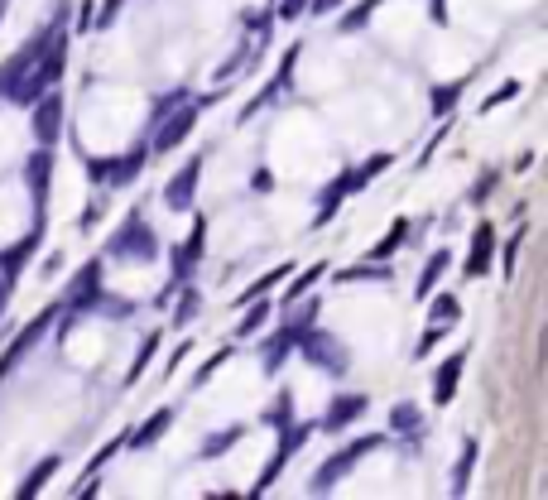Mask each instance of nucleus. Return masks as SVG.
<instances>
[{
	"label": "nucleus",
	"mask_w": 548,
	"mask_h": 500,
	"mask_svg": "<svg viewBox=\"0 0 548 500\" xmlns=\"http://www.w3.org/2000/svg\"><path fill=\"white\" fill-rule=\"evenodd\" d=\"M44 49H49V24H44V30H39L5 67H0V102L30 106L34 96L44 92V87H39V63H44Z\"/></svg>",
	"instance_id": "nucleus-1"
},
{
	"label": "nucleus",
	"mask_w": 548,
	"mask_h": 500,
	"mask_svg": "<svg viewBox=\"0 0 548 500\" xmlns=\"http://www.w3.org/2000/svg\"><path fill=\"white\" fill-rule=\"evenodd\" d=\"M381 169H390V155H371L361 164V169H346V174H337V183H328V192H322V202H318V217H313V231L318 227H328V221L337 217V207H342L351 192H361L365 183H371Z\"/></svg>",
	"instance_id": "nucleus-2"
},
{
	"label": "nucleus",
	"mask_w": 548,
	"mask_h": 500,
	"mask_svg": "<svg viewBox=\"0 0 548 500\" xmlns=\"http://www.w3.org/2000/svg\"><path fill=\"white\" fill-rule=\"evenodd\" d=\"M212 102H217V96H202V102H178L174 111H168V116L154 121V140H149V149H154V155H168V149H178V145L193 135V125H198V116H202V111L212 106Z\"/></svg>",
	"instance_id": "nucleus-3"
},
{
	"label": "nucleus",
	"mask_w": 548,
	"mask_h": 500,
	"mask_svg": "<svg viewBox=\"0 0 548 500\" xmlns=\"http://www.w3.org/2000/svg\"><path fill=\"white\" fill-rule=\"evenodd\" d=\"M375 448H385V438H381V433H365V438H356V442H346L342 452H332L328 462H322V467L313 471V481H308V491H313V496H328L332 486L342 481L346 471H351V467L361 462V457H371Z\"/></svg>",
	"instance_id": "nucleus-4"
},
{
	"label": "nucleus",
	"mask_w": 548,
	"mask_h": 500,
	"mask_svg": "<svg viewBox=\"0 0 548 500\" xmlns=\"http://www.w3.org/2000/svg\"><path fill=\"white\" fill-rule=\"evenodd\" d=\"M106 255L111 260H139V265H149L154 255H159V241H154V231H149V221L139 217V212H130L125 217V227L111 236V246H106Z\"/></svg>",
	"instance_id": "nucleus-5"
},
{
	"label": "nucleus",
	"mask_w": 548,
	"mask_h": 500,
	"mask_svg": "<svg viewBox=\"0 0 548 500\" xmlns=\"http://www.w3.org/2000/svg\"><path fill=\"white\" fill-rule=\"evenodd\" d=\"M313 433H318V424H289V428H284V438H279V448H274V457L265 462V471L256 477V486H250V496H265V491H270V486H274V477H279V471H284V467L293 462V452H299V448H303V442L313 438Z\"/></svg>",
	"instance_id": "nucleus-6"
},
{
	"label": "nucleus",
	"mask_w": 548,
	"mask_h": 500,
	"mask_svg": "<svg viewBox=\"0 0 548 500\" xmlns=\"http://www.w3.org/2000/svg\"><path fill=\"white\" fill-rule=\"evenodd\" d=\"M299 346H303V356L313 361L318 371H328V375H342V371H346V346H342V342H332L328 332L303 327V332H299Z\"/></svg>",
	"instance_id": "nucleus-7"
},
{
	"label": "nucleus",
	"mask_w": 548,
	"mask_h": 500,
	"mask_svg": "<svg viewBox=\"0 0 548 500\" xmlns=\"http://www.w3.org/2000/svg\"><path fill=\"white\" fill-rule=\"evenodd\" d=\"M30 106H34V140L53 145V140H58V130H63V96L49 87V92H39Z\"/></svg>",
	"instance_id": "nucleus-8"
},
{
	"label": "nucleus",
	"mask_w": 548,
	"mask_h": 500,
	"mask_svg": "<svg viewBox=\"0 0 548 500\" xmlns=\"http://www.w3.org/2000/svg\"><path fill=\"white\" fill-rule=\"evenodd\" d=\"M96 183H111V188H125V183H135L139 169H145V149H130L125 159H92L87 164Z\"/></svg>",
	"instance_id": "nucleus-9"
},
{
	"label": "nucleus",
	"mask_w": 548,
	"mask_h": 500,
	"mask_svg": "<svg viewBox=\"0 0 548 500\" xmlns=\"http://www.w3.org/2000/svg\"><path fill=\"white\" fill-rule=\"evenodd\" d=\"M67 308H96L102 303V260H92L87 270H77V280L67 284Z\"/></svg>",
	"instance_id": "nucleus-10"
},
{
	"label": "nucleus",
	"mask_w": 548,
	"mask_h": 500,
	"mask_svg": "<svg viewBox=\"0 0 548 500\" xmlns=\"http://www.w3.org/2000/svg\"><path fill=\"white\" fill-rule=\"evenodd\" d=\"M202 250H207V217H198V221H193L188 241H183V246L174 250V280H188V274L198 270Z\"/></svg>",
	"instance_id": "nucleus-11"
},
{
	"label": "nucleus",
	"mask_w": 548,
	"mask_h": 500,
	"mask_svg": "<svg viewBox=\"0 0 548 500\" xmlns=\"http://www.w3.org/2000/svg\"><path fill=\"white\" fill-rule=\"evenodd\" d=\"M198 174H202V159H188L174 178H168L164 202L174 207V212H188V207H193V188H198Z\"/></svg>",
	"instance_id": "nucleus-12"
},
{
	"label": "nucleus",
	"mask_w": 548,
	"mask_h": 500,
	"mask_svg": "<svg viewBox=\"0 0 548 500\" xmlns=\"http://www.w3.org/2000/svg\"><path fill=\"white\" fill-rule=\"evenodd\" d=\"M24 178H30V192H34V212H44V198H49V178H53V145H39L30 164H24Z\"/></svg>",
	"instance_id": "nucleus-13"
},
{
	"label": "nucleus",
	"mask_w": 548,
	"mask_h": 500,
	"mask_svg": "<svg viewBox=\"0 0 548 500\" xmlns=\"http://www.w3.org/2000/svg\"><path fill=\"white\" fill-rule=\"evenodd\" d=\"M293 63H299V44H293V49L284 53V63H279V73L270 77V87H265V92L256 96V102H250V106L241 111V121H250V116H256L260 106H270L274 96H284V92H289V82H293Z\"/></svg>",
	"instance_id": "nucleus-14"
},
{
	"label": "nucleus",
	"mask_w": 548,
	"mask_h": 500,
	"mask_svg": "<svg viewBox=\"0 0 548 500\" xmlns=\"http://www.w3.org/2000/svg\"><path fill=\"white\" fill-rule=\"evenodd\" d=\"M462 366H467V352H453L433 375V405H453L457 395V380H462Z\"/></svg>",
	"instance_id": "nucleus-15"
},
{
	"label": "nucleus",
	"mask_w": 548,
	"mask_h": 500,
	"mask_svg": "<svg viewBox=\"0 0 548 500\" xmlns=\"http://www.w3.org/2000/svg\"><path fill=\"white\" fill-rule=\"evenodd\" d=\"M168 428H174V409L164 405V409H154L149 419L135 428V433H125V448H154V442H159Z\"/></svg>",
	"instance_id": "nucleus-16"
},
{
	"label": "nucleus",
	"mask_w": 548,
	"mask_h": 500,
	"mask_svg": "<svg viewBox=\"0 0 548 500\" xmlns=\"http://www.w3.org/2000/svg\"><path fill=\"white\" fill-rule=\"evenodd\" d=\"M53 313H58V308H44V313H39V317H34V323H30V327H24V332H20V337H15V346H10V352H5V356H0V375H10V366H20V356H24V352H30V346L39 342V332H44V327L53 323Z\"/></svg>",
	"instance_id": "nucleus-17"
},
{
	"label": "nucleus",
	"mask_w": 548,
	"mask_h": 500,
	"mask_svg": "<svg viewBox=\"0 0 548 500\" xmlns=\"http://www.w3.org/2000/svg\"><path fill=\"white\" fill-rule=\"evenodd\" d=\"M34 250H39V221H34V231H30V236H24V241H20V246H10V250H0V274H5V280H10V284H15V280H20V270H24V265H30V255H34Z\"/></svg>",
	"instance_id": "nucleus-18"
},
{
	"label": "nucleus",
	"mask_w": 548,
	"mask_h": 500,
	"mask_svg": "<svg viewBox=\"0 0 548 500\" xmlns=\"http://www.w3.org/2000/svg\"><path fill=\"white\" fill-rule=\"evenodd\" d=\"M299 332L303 327H284V332H279V337H270V342H265V352H260V366H265V375H279V366H284V356L293 352V346H299Z\"/></svg>",
	"instance_id": "nucleus-19"
},
{
	"label": "nucleus",
	"mask_w": 548,
	"mask_h": 500,
	"mask_svg": "<svg viewBox=\"0 0 548 500\" xmlns=\"http://www.w3.org/2000/svg\"><path fill=\"white\" fill-rule=\"evenodd\" d=\"M365 405H371L365 395H337V399H332V409L322 414V424H318V428H328V433H332V428H346L351 419H361V414H365Z\"/></svg>",
	"instance_id": "nucleus-20"
},
{
	"label": "nucleus",
	"mask_w": 548,
	"mask_h": 500,
	"mask_svg": "<svg viewBox=\"0 0 548 500\" xmlns=\"http://www.w3.org/2000/svg\"><path fill=\"white\" fill-rule=\"evenodd\" d=\"M490 250H496V231L486 227H476V236H472V255H467V280H476V274H486L490 270Z\"/></svg>",
	"instance_id": "nucleus-21"
},
{
	"label": "nucleus",
	"mask_w": 548,
	"mask_h": 500,
	"mask_svg": "<svg viewBox=\"0 0 548 500\" xmlns=\"http://www.w3.org/2000/svg\"><path fill=\"white\" fill-rule=\"evenodd\" d=\"M58 462H63V457H44V462H34V471L20 481V500H34L39 491H44V481L58 471Z\"/></svg>",
	"instance_id": "nucleus-22"
},
{
	"label": "nucleus",
	"mask_w": 548,
	"mask_h": 500,
	"mask_svg": "<svg viewBox=\"0 0 548 500\" xmlns=\"http://www.w3.org/2000/svg\"><path fill=\"white\" fill-rule=\"evenodd\" d=\"M447 265H453V260H447V250H438V255L428 260L424 274H418V299H433V289H438V280L447 274Z\"/></svg>",
	"instance_id": "nucleus-23"
},
{
	"label": "nucleus",
	"mask_w": 548,
	"mask_h": 500,
	"mask_svg": "<svg viewBox=\"0 0 548 500\" xmlns=\"http://www.w3.org/2000/svg\"><path fill=\"white\" fill-rule=\"evenodd\" d=\"M289 270H293V265H279V270H265V274H260V280H256V284H250V289H246V294H241V299H236V308H241V303H250V299H265V294H270V289H274L279 280H289Z\"/></svg>",
	"instance_id": "nucleus-24"
},
{
	"label": "nucleus",
	"mask_w": 548,
	"mask_h": 500,
	"mask_svg": "<svg viewBox=\"0 0 548 500\" xmlns=\"http://www.w3.org/2000/svg\"><path fill=\"white\" fill-rule=\"evenodd\" d=\"M265 323H270V303H265V299H250V308H246V317H241V327H236V337H256Z\"/></svg>",
	"instance_id": "nucleus-25"
},
{
	"label": "nucleus",
	"mask_w": 548,
	"mask_h": 500,
	"mask_svg": "<svg viewBox=\"0 0 548 500\" xmlns=\"http://www.w3.org/2000/svg\"><path fill=\"white\" fill-rule=\"evenodd\" d=\"M404 236H409V221H395V227H390V231L381 236V241L371 246V260H390V255L400 250V241H404Z\"/></svg>",
	"instance_id": "nucleus-26"
},
{
	"label": "nucleus",
	"mask_w": 548,
	"mask_h": 500,
	"mask_svg": "<svg viewBox=\"0 0 548 500\" xmlns=\"http://www.w3.org/2000/svg\"><path fill=\"white\" fill-rule=\"evenodd\" d=\"M472 467H476V442H467V448H462L457 467H453V486H447L453 496H467V477H472Z\"/></svg>",
	"instance_id": "nucleus-27"
},
{
	"label": "nucleus",
	"mask_w": 548,
	"mask_h": 500,
	"mask_svg": "<svg viewBox=\"0 0 548 500\" xmlns=\"http://www.w3.org/2000/svg\"><path fill=\"white\" fill-rule=\"evenodd\" d=\"M265 424L270 428H289L293 424V390H279V399L265 409Z\"/></svg>",
	"instance_id": "nucleus-28"
},
{
	"label": "nucleus",
	"mask_w": 548,
	"mask_h": 500,
	"mask_svg": "<svg viewBox=\"0 0 548 500\" xmlns=\"http://www.w3.org/2000/svg\"><path fill=\"white\" fill-rule=\"evenodd\" d=\"M462 87H467V82H447V87H433V96H428L433 116H447V111L457 106V96H462Z\"/></svg>",
	"instance_id": "nucleus-29"
},
{
	"label": "nucleus",
	"mask_w": 548,
	"mask_h": 500,
	"mask_svg": "<svg viewBox=\"0 0 548 500\" xmlns=\"http://www.w3.org/2000/svg\"><path fill=\"white\" fill-rule=\"evenodd\" d=\"M322 274H328V265H322V260H318V265H308V270L299 274V280H293V284H289V294H284V303H293V299H303V294H308V289H313V284L322 280Z\"/></svg>",
	"instance_id": "nucleus-30"
},
{
	"label": "nucleus",
	"mask_w": 548,
	"mask_h": 500,
	"mask_svg": "<svg viewBox=\"0 0 548 500\" xmlns=\"http://www.w3.org/2000/svg\"><path fill=\"white\" fill-rule=\"evenodd\" d=\"M154 352H159V332H154V337H145V342H139V352H135V366L125 371V385H135L139 375H145V366H149V356H154Z\"/></svg>",
	"instance_id": "nucleus-31"
},
{
	"label": "nucleus",
	"mask_w": 548,
	"mask_h": 500,
	"mask_svg": "<svg viewBox=\"0 0 548 500\" xmlns=\"http://www.w3.org/2000/svg\"><path fill=\"white\" fill-rule=\"evenodd\" d=\"M371 15H375V0H361L356 10H346V15H342V24H337V30H342V34H356V30H365V20H371Z\"/></svg>",
	"instance_id": "nucleus-32"
},
{
	"label": "nucleus",
	"mask_w": 548,
	"mask_h": 500,
	"mask_svg": "<svg viewBox=\"0 0 548 500\" xmlns=\"http://www.w3.org/2000/svg\"><path fill=\"white\" fill-rule=\"evenodd\" d=\"M241 433H246L241 424H236V428H227V433H212V438L202 442V457H221V452L231 448V442H241Z\"/></svg>",
	"instance_id": "nucleus-33"
},
{
	"label": "nucleus",
	"mask_w": 548,
	"mask_h": 500,
	"mask_svg": "<svg viewBox=\"0 0 548 500\" xmlns=\"http://www.w3.org/2000/svg\"><path fill=\"white\" fill-rule=\"evenodd\" d=\"M390 428H395V433H400V428H404V433H414V428H418V409L414 405H400L395 414H390Z\"/></svg>",
	"instance_id": "nucleus-34"
},
{
	"label": "nucleus",
	"mask_w": 548,
	"mask_h": 500,
	"mask_svg": "<svg viewBox=\"0 0 548 500\" xmlns=\"http://www.w3.org/2000/svg\"><path fill=\"white\" fill-rule=\"evenodd\" d=\"M515 96H519V82H505V87H496V92L481 102V111H496V106H505V102H515Z\"/></svg>",
	"instance_id": "nucleus-35"
},
{
	"label": "nucleus",
	"mask_w": 548,
	"mask_h": 500,
	"mask_svg": "<svg viewBox=\"0 0 548 500\" xmlns=\"http://www.w3.org/2000/svg\"><path fill=\"white\" fill-rule=\"evenodd\" d=\"M443 337H447V323H428V332H424V342H418V352H414V356H428Z\"/></svg>",
	"instance_id": "nucleus-36"
},
{
	"label": "nucleus",
	"mask_w": 548,
	"mask_h": 500,
	"mask_svg": "<svg viewBox=\"0 0 548 500\" xmlns=\"http://www.w3.org/2000/svg\"><path fill=\"white\" fill-rule=\"evenodd\" d=\"M227 356H231V352H217V356H212V361H207V366L198 371V375H193V385H198V390H202V385H207V380H212V375L221 371V361H227Z\"/></svg>",
	"instance_id": "nucleus-37"
},
{
	"label": "nucleus",
	"mask_w": 548,
	"mask_h": 500,
	"mask_svg": "<svg viewBox=\"0 0 548 500\" xmlns=\"http://www.w3.org/2000/svg\"><path fill=\"white\" fill-rule=\"evenodd\" d=\"M178 102H188V92H168V96H159V102H154V121L168 116V111H174Z\"/></svg>",
	"instance_id": "nucleus-38"
},
{
	"label": "nucleus",
	"mask_w": 548,
	"mask_h": 500,
	"mask_svg": "<svg viewBox=\"0 0 548 500\" xmlns=\"http://www.w3.org/2000/svg\"><path fill=\"white\" fill-rule=\"evenodd\" d=\"M457 317V299H438L433 303V323H453Z\"/></svg>",
	"instance_id": "nucleus-39"
},
{
	"label": "nucleus",
	"mask_w": 548,
	"mask_h": 500,
	"mask_svg": "<svg viewBox=\"0 0 548 500\" xmlns=\"http://www.w3.org/2000/svg\"><path fill=\"white\" fill-rule=\"evenodd\" d=\"M274 5H279V20H299L308 10V0H274Z\"/></svg>",
	"instance_id": "nucleus-40"
},
{
	"label": "nucleus",
	"mask_w": 548,
	"mask_h": 500,
	"mask_svg": "<svg viewBox=\"0 0 548 500\" xmlns=\"http://www.w3.org/2000/svg\"><path fill=\"white\" fill-rule=\"evenodd\" d=\"M121 448H125V438H111V442H106V448H102V452H96V457H92V471H96V467H106V462H111V457H116Z\"/></svg>",
	"instance_id": "nucleus-41"
},
{
	"label": "nucleus",
	"mask_w": 548,
	"mask_h": 500,
	"mask_svg": "<svg viewBox=\"0 0 548 500\" xmlns=\"http://www.w3.org/2000/svg\"><path fill=\"white\" fill-rule=\"evenodd\" d=\"M183 294H188V299L178 303V323H188V317L198 313V289H183Z\"/></svg>",
	"instance_id": "nucleus-42"
},
{
	"label": "nucleus",
	"mask_w": 548,
	"mask_h": 500,
	"mask_svg": "<svg viewBox=\"0 0 548 500\" xmlns=\"http://www.w3.org/2000/svg\"><path fill=\"white\" fill-rule=\"evenodd\" d=\"M337 5H342V0H308V10H313V15H332Z\"/></svg>",
	"instance_id": "nucleus-43"
},
{
	"label": "nucleus",
	"mask_w": 548,
	"mask_h": 500,
	"mask_svg": "<svg viewBox=\"0 0 548 500\" xmlns=\"http://www.w3.org/2000/svg\"><path fill=\"white\" fill-rule=\"evenodd\" d=\"M116 10H121V0H106V5H102V24H96V30H106V24L116 20Z\"/></svg>",
	"instance_id": "nucleus-44"
},
{
	"label": "nucleus",
	"mask_w": 548,
	"mask_h": 500,
	"mask_svg": "<svg viewBox=\"0 0 548 500\" xmlns=\"http://www.w3.org/2000/svg\"><path fill=\"white\" fill-rule=\"evenodd\" d=\"M0 380H5V375H0Z\"/></svg>",
	"instance_id": "nucleus-45"
}]
</instances>
